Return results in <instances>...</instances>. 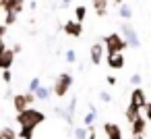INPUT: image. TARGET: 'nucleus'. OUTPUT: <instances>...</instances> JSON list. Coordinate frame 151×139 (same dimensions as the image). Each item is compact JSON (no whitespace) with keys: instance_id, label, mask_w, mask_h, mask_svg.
Returning a JSON list of instances; mask_svg holds the SVG:
<instances>
[{"instance_id":"f257e3e1","label":"nucleus","mask_w":151,"mask_h":139,"mask_svg":"<svg viewBox=\"0 0 151 139\" xmlns=\"http://www.w3.org/2000/svg\"><path fill=\"white\" fill-rule=\"evenodd\" d=\"M46 120V112H42L40 108H25L23 112L17 114V122H19V131L17 137L19 139H33V133L40 125H44Z\"/></svg>"},{"instance_id":"f03ea898","label":"nucleus","mask_w":151,"mask_h":139,"mask_svg":"<svg viewBox=\"0 0 151 139\" xmlns=\"http://www.w3.org/2000/svg\"><path fill=\"white\" fill-rule=\"evenodd\" d=\"M101 44H104V48H106V54H108V56H110V54H122V52L128 48V44L124 42V38H122L118 31L108 33V35L101 40Z\"/></svg>"},{"instance_id":"7ed1b4c3","label":"nucleus","mask_w":151,"mask_h":139,"mask_svg":"<svg viewBox=\"0 0 151 139\" xmlns=\"http://www.w3.org/2000/svg\"><path fill=\"white\" fill-rule=\"evenodd\" d=\"M73 83H75V77H73L70 73H60V75L54 79L52 93H54L56 98H66V93H68L70 87H73Z\"/></svg>"},{"instance_id":"20e7f679","label":"nucleus","mask_w":151,"mask_h":139,"mask_svg":"<svg viewBox=\"0 0 151 139\" xmlns=\"http://www.w3.org/2000/svg\"><path fill=\"white\" fill-rule=\"evenodd\" d=\"M35 100H37V98H35V93H33V91L15 93V96H13V108H15V112L19 114V112H23L25 108H31Z\"/></svg>"},{"instance_id":"39448f33","label":"nucleus","mask_w":151,"mask_h":139,"mask_svg":"<svg viewBox=\"0 0 151 139\" xmlns=\"http://www.w3.org/2000/svg\"><path fill=\"white\" fill-rule=\"evenodd\" d=\"M120 35L124 38V42L130 46V48H139L141 46V40H139V33L132 29V25L128 23V21H124L122 25H120Z\"/></svg>"},{"instance_id":"423d86ee","label":"nucleus","mask_w":151,"mask_h":139,"mask_svg":"<svg viewBox=\"0 0 151 139\" xmlns=\"http://www.w3.org/2000/svg\"><path fill=\"white\" fill-rule=\"evenodd\" d=\"M106 58V48H104V44L101 42H95L91 48H89V60H91V64H101V60Z\"/></svg>"},{"instance_id":"0eeeda50","label":"nucleus","mask_w":151,"mask_h":139,"mask_svg":"<svg viewBox=\"0 0 151 139\" xmlns=\"http://www.w3.org/2000/svg\"><path fill=\"white\" fill-rule=\"evenodd\" d=\"M147 102H149V100H147V93H145L143 87H134V89L130 91V102H128V104H132V106H137V108L141 110V108L147 106Z\"/></svg>"},{"instance_id":"6e6552de","label":"nucleus","mask_w":151,"mask_h":139,"mask_svg":"<svg viewBox=\"0 0 151 139\" xmlns=\"http://www.w3.org/2000/svg\"><path fill=\"white\" fill-rule=\"evenodd\" d=\"M62 29H64V33H66L68 38H81V35H83V23H79V21H75V19H73V21H66Z\"/></svg>"},{"instance_id":"1a4fd4ad","label":"nucleus","mask_w":151,"mask_h":139,"mask_svg":"<svg viewBox=\"0 0 151 139\" xmlns=\"http://www.w3.org/2000/svg\"><path fill=\"white\" fill-rule=\"evenodd\" d=\"M4 13H15V15H21L25 11V0H6L4 7H2Z\"/></svg>"},{"instance_id":"9d476101","label":"nucleus","mask_w":151,"mask_h":139,"mask_svg":"<svg viewBox=\"0 0 151 139\" xmlns=\"http://www.w3.org/2000/svg\"><path fill=\"white\" fill-rule=\"evenodd\" d=\"M15 52H13V48H6L2 54H0V71H9L11 67H13V62H15Z\"/></svg>"},{"instance_id":"9b49d317","label":"nucleus","mask_w":151,"mask_h":139,"mask_svg":"<svg viewBox=\"0 0 151 139\" xmlns=\"http://www.w3.org/2000/svg\"><path fill=\"white\" fill-rule=\"evenodd\" d=\"M104 135L106 139H122V129L116 122H104Z\"/></svg>"},{"instance_id":"f8f14e48","label":"nucleus","mask_w":151,"mask_h":139,"mask_svg":"<svg viewBox=\"0 0 151 139\" xmlns=\"http://www.w3.org/2000/svg\"><path fill=\"white\" fill-rule=\"evenodd\" d=\"M106 62H108V67L114 69V71H120V69H124V64H126L124 54H110V56H106Z\"/></svg>"},{"instance_id":"ddd939ff","label":"nucleus","mask_w":151,"mask_h":139,"mask_svg":"<svg viewBox=\"0 0 151 139\" xmlns=\"http://www.w3.org/2000/svg\"><path fill=\"white\" fill-rule=\"evenodd\" d=\"M145 131H147V118L145 116H139L134 122H130V135L134 137V135H145Z\"/></svg>"},{"instance_id":"4468645a","label":"nucleus","mask_w":151,"mask_h":139,"mask_svg":"<svg viewBox=\"0 0 151 139\" xmlns=\"http://www.w3.org/2000/svg\"><path fill=\"white\" fill-rule=\"evenodd\" d=\"M139 116H141V110H139L137 106L128 104V106H126V110H124V118L128 120V125H130V122H134V120H137Z\"/></svg>"},{"instance_id":"2eb2a0df","label":"nucleus","mask_w":151,"mask_h":139,"mask_svg":"<svg viewBox=\"0 0 151 139\" xmlns=\"http://www.w3.org/2000/svg\"><path fill=\"white\" fill-rule=\"evenodd\" d=\"M93 11L97 17H106L108 15V0H93Z\"/></svg>"},{"instance_id":"dca6fc26","label":"nucleus","mask_w":151,"mask_h":139,"mask_svg":"<svg viewBox=\"0 0 151 139\" xmlns=\"http://www.w3.org/2000/svg\"><path fill=\"white\" fill-rule=\"evenodd\" d=\"M95 120H97V110L93 106H89V112L83 116V127H93Z\"/></svg>"},{"instance_id":"f3484780","label":"nucleus","mask_w":151,"mask_h":139,"mask_svg":"<svg viewBox=\"0 0 151 139\" xmlns=\"http://www.w3.org/2000/svg\"><path fill=\"white\" fill-rule=\"evenodd\" d=\"M118 15H120L124 21H128V19H132V9H130L128 4H120V7H118Z\"/></svg>"},{"instance_id":"a211bd4d","label":"nucleus","mask_w":151,"mask_h":139,"mask_svg":"<svg viewBox=\"0 0 151 139\" xmlns=\"http://www.w3.org/2000/svg\"><path fill=\"white\" fill-rule=\"evenodd\" d=\"M50 96H52V89L46 87V85H40V89L35 91V98L37 100H50Z\"/></svg>"},{"instance_id":"6ab92c4d","label":"nucleus","mask_w":151,"mask_h":139,"mask_svg":"<svg viewBox=\"0 0 151 139\" xmlns=\"http://www.w3.org/2000/svg\"><path fill=\"white\" fill-rule=\"evenodd\" d=\"M85 17H87V9H85L83 4H79V7H75V21H79V23H83V21H85Z\"/></svg>"},{"instance_id":"aec40b11","label":"nucleus","mask_w":151,"mask_h":139,"mask_svg":"<svg viewBox=\"0 0 151 139\" xmlns=\"http://www.w3.org/2000/svg\"><path fill=\"white\" fill-rule=\"evenodd\" d=\"M87 135H89L87 127H75L73 129V139H87Z\"/></svg>"},{"instance_id":"412c9836","label":"nucleus","mask_w":151,"mask_h":139,"mask_svg":"<svg viewBox=\"0 0 151 139\" xmlns=\"http://www.w3.org/2000/svg\"><path fill=\"white\" fill-rule=\"evenodd\" d=\"M0 139H19V137H17V131H13L11 127H4L0 129Z\"/></svg>"},{"instance_id":"4be33fe9","label":"nucleus","mask_w":151,"mask_h":139,"mask_svg":"<svg viewBox=\"0 0 151 139\" xmlns=\"http://www.w3.org/2000/svg\"><path fill=\"white\" fill-rule=\"evenodd\" d=\"M17 17L19 15H15V13H4V25L9 27V25H15L17 23Z\"/></svg>"},{"instance_id":"5701e85b","label":"nucleus","mask_w":151,"mask_h":139,"mask_svg":"<svg viewBox=\"0 0 151 139\" xmlns=\"http://www.w3.org/2000/svg\"><path fill=\"white\" fill-rule=\"evenodd\" d=\"M40 85H42V81H40V77H33V79L29 81V89H27V91H33V93H35V91L40 89Z\"/></svg>"},{"instance_id":"b1692460","label":"nucleus","mask_w":151,"mask_h":139,"mask_svg":"<svg viewBox=\"0 0 151 139\" xmlns=\"http://www.w3.org/2000/svg\"><path fill=\"white\" fill-rule=\"evenodd\" d=\"M64 56H66V62H70V64H73V62H77V52H75L73 48H68Z\"/></svg>"},{"instance_id":"393cba45","label":"nucleus","mask_w":151,"mask_h":139,"mask_svg":"<svg viewBox=\"0 0 151 139\" xmlns=\"http://www.w3.org/2000/svg\"><path fill=\"white\" fill-rule=\"evenodd\" d=\"M141 81H143V79H141V75H139V73L130 75V83H132L134 87H141Z\"/></svg>"},{"instance_id":"a878e982","label":"nucleus","mask_w":151,"mask_h":139,"mask_svg":"<svg viewBox=\"0 0 151 139\" xmlns=\"http://www.w3.org/2000/svg\"><path fill=\"white\" fill-rule=\"evenodd\" d=\"M0 77H2L4 83H11V81H13V73H11V69H9V71H2V75H0Z\"/></svg>"},{"instance_id":"bb28decb","label":"nucleus","mask_w":151,"mask_h":139,"mask_svg":"<svg viewBox=\"0 0 151 139\" xmlns=\"http://www.w3.org/2000/svg\"><path fill=\"white\" fill-rule=\"evenodd\" d=\"M99 100L108 104V102H112V93L110 91H99Z\"/></svg>"},{"instance_id":"cd10ccee","label":"nucleus","mask_w":151,"mask_h":139,"mask_svg":"<svg viewBox=\"0 0 151 139\" xmlns=\"http://www.w3.org/2000/svg\"><path fill=\"white\" fill-rule=\"evenodd\" d=\"M143 110H145V118H147V122L151 125V102H147V106H145Z\"/></svg>"},{"instance_id":"c85d7f7f","label":"nucleus","mask_w":151,"mask_h":139,"mask_svg":"<svg viewBox=\"0 0 151 139\" xmlns=\"http://www.w3.org/2000/svg\"><path fill=\"white\" fill-rule=\"evenodd\" d=\"M87 131H89V135H87V139H97V133H95V127H87Z\"/></svg>"},{"instance_id":"c756f323","label":"nucleus","mask_w":151,"mask_h":139,"mask_svg":"<svg viewBox=\"0 0 151 139\" xmlns=\"http://www.w3.org/2000/svg\"><path fill=\"white\" fill-rule=\"evenodd\" d=\"M6 29H9V27H6L4 23L0 25V40H4V35H6Z\"/></svg>"},{"instance_id":"7c9ffc66","label":"nucleus","mask_w":151,"mask_h":139,"mask_svg":"<svg viewBox=\"0 0 151 139\" xmlns=\"http://www.w3.org/2000/svg\"><path fill=\"white\" fill-rule=\"evenodd\" d=\"M106 81H108V85H116V77H114V75H108Z\"/></svg>"},{"instance_id":"2f4dec72","label":"nucleus","mask_w":151,"mask_h":139,"mask_svg":"<svg viewBox=\"0 0 151 139\" xmlns=\"http://www.w3.org/2000/svg\"><path fill=\"white\" fill-rule=\"evenodd\" d=\"M6 50V44H4V40H0V54H2Z\"/></svg>"},{"instance_id":"473e14b6","label":"nucleus","mask_w":151,"mask_h":139,"mask_svg":"<svg viewBox=\"0 0 151 139\" xmlns=\"http://www.w3.org/2000/svg\"><path fill=\"white\" fill-rule=\"evenodd\" d=\"M73 2H75V0H62V7H64V9H66V7H70V4H73Z\"/></svg>"},{"instance_id":"72a5a7b5","label":"nucleus","mask_w":151,"mask_h":139,"mask_svg":"<svg viewBox=\"0 0 151 139\" xmlns=\"http://www.w3.org/2000/svg\"><path fill=\"white\" fill-rule=\"evenodd\" d=\"M13 52H15V54H19V52H21V46H19V44H15V46H13Z\"/></svg>"},{"instance_id":"f704fd0d","label":"nucleus","mask_w":151,"mask_h":139,"mask_svg":"<svg viewBox=\"0 0 151 139\" xmlns=\"http://www.w3.org/2000/svg\"><path fill=\"white\" fill-rule=\"evenodd\" d=\"M132 139H145V135H134Z\"/></svg>"},{"instance_id":"c9c22d12","label":"nucleus","mask_w":151,"mask_h":139,"mask_svg":"<svg viewBox=\"0 0 151 139\" xmlns=\"http://www.w3.org/2000/svg\"><path fill=\"white\" fill-rule=\"evenodd\" d=\"M114 2H116V4L120 7V4H124V0H114Z\"/></svg>"},{"instance_id":"e433bc0d","label":"nucleus","mask_w":151,"mask_h":139,"mask_svg":"<svg viewBox=\"0 0 151 139\" xmlns=\"http://www.w3.org/2000/svg\"><path fill=\"white\" fill-rule=\"evenodd\" d=\"M4 2H6V0H0V4H2V7H4Z\"/></svg>"},{"instance_id":"4c0bfd02","label":"nucleus","mask_w":151,"mask_h":139,"mask_svg":"<svg viewBox=\"0 0 151 139\" xmlns=\"http://www.w3.org/2000/svg\"><path fill=\"white\" fill-rule=\"evenodd\" d=\"M2 13H4V11H2V4H0V15H2Z\"/></svg>"},{"instance_id":"58836bf2","label":"nucleus","mask_w":151,"mask_h":139,"mask_svg":"<svg viewBox=\"0 0 151 139\" xmlns=\"http://www.w3.org/2000/svg\"><path fill=\"white\" fill-rule=\"evenodd\" d=\"M91 2H93V0H91Z\"/></svg>"}]
</instances>
